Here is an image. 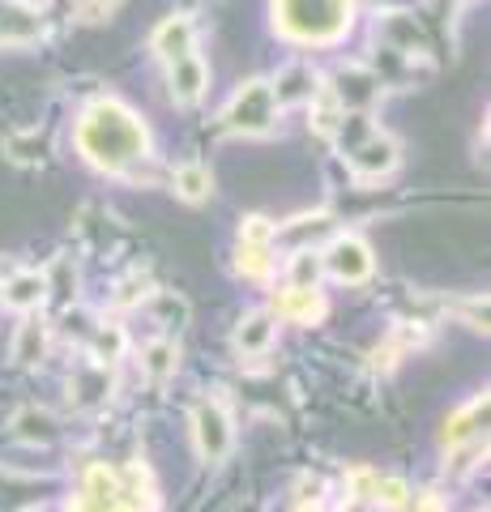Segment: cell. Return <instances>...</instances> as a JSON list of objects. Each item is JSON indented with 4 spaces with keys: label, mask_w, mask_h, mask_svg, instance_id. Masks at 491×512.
<instances>
[{
    "label": "cell",
    "mask_w": 491,
    "mask_h": 512,
    "mask_svg": "<svg viewBox=\"0 0 491 512\" xmlns=\"http://www.w3.org/2000/svg\"><path fill=\"white\" fill-rule=\"evenodd\" d=\"M393 167H398V146H393L389 137L368 133L359 146H351V171L359 180H380V175L393 171Z\"/></svg>",
    "instance_id": "6"
},
{
    "label": "cell",
    "mask_w": 491,
    "mask_h": 512,
    "mask_svg": "<svg viewBox=\"0 0 491 512\" xmlns=\"http://www.w3.org/2000/svg\"><path fill=\"white\" fill-rule=\"evenodd\" d=\"M372 500H380L385 508H402L410 500V491L402 478H376V487H372Z\"/></svg>",
    "instance_id": "21"
},
{
    "label": "cell",
    "mask_w": 491,
    "mask_h": 512,
    "mask_svg": "<svg viewBox=\"0 0 491 512\" xmlns=\"http://www.w3.org/2000/svg\"><path fill=\"white\" fill-rule=\"evenodd\" d=\"M43 291H47V282H43V274H18L9 286H5V303L9 308H35V303L43 299Z\"/></svg>",
    "instance_id": "14"
},
{
    "label": "cell",
    "mask_w": 491,
    "mask_h": 512,
    "mask_svg": "<svg viewBox=\"0 0 491 512\" xmlns=\"http://www.w3.org/2000/svg\"><path fill=\"white\" fill-rule=\"evenodd\" d=\"M240 239H244V248H265L269 239H274V227H269L265 218H244Z\"/></svg>",
    "instance_id": "22"
},
{
    "label": "cell",
    "mask_w": 491,
    "mask_h": 512,
    "mask_svg": "<svg viewBox=\"0 0 491 512\" xmlns=\"http://www.w3.org/2000/svg\"><path fill=\"white\" fill-rule=\"evenodd\" d=\"M13 427H18V436L26 444H47L56 436V423H52V414L47 410H22L18 419H13Z\"/></svg>",
    "instance_id": "16"
},
{
    "label": "cell",
    "mask_w": 491,
    "mask_h": 512,
    "mask_svg": "<svg viewBox=\"0 0 491 512\" xmlns=\"http://www.w3.org/2000/svg\"><path fill=\"white\" fill-rule=\"evenodd\" d=\"M94 350H99V359H103V363L120 359V350H124V333H120V329H103L99 338H94Z\"/></svg>",
    "instance_id": "24"
},
{
    "label": "cell",
    "mask_w": 491,
    "mask_h": 512,
    "mask_svg": "<svg viewBox=\"0 0 491 512\" xmlns=\"http://www.w3.org/2000/svg\"><path fill=\"white\" fill-rule=\"evenodd\" d=\"M483 414H487V397H474V402H470L462 414H453V419H449V427H445V444H462V440H470L474 431H479L474 423H479Z\"/></svg>",
    "instance_id": "17"
},
{
    "label": "cell",
    "mask_w": 491,
    "mask_h": 512,
    "mask_svg": "<svg viewBox=\"0 0 491 512\" xmlns=\"http://www.w3.org/2000/svg\"><path fill=\"white\" fill-rule=\"evenodd\" d=\"M210 188H214V180H210V171H205L201 163H184L176 171V192L184 201H205L210 197Z\"/></svg>",
    "instance_id": "15"
},
{
    "label": "cell",
    "mask_w": 491,
    "mask_h": 512,
    "mask_svg": "<svg viewBox=\"0 0 491 512\" xmlns=\"http://www.w3.org/2000/svg\"><path fill=\"white\" fill-rule=\"evenodd\" d=\"M274 342V316L269 312H252L240 320V329H235V346L244 350V355H261Z\"/></svg>",
    "instance_id": "13"
},
{
    "label": "cell",
    "mask_w": 491,
    "mask_h": 512,
    "mask_svg": "<svg viewBox=\"0 0 491 512\" xmlns=\"http://www.w3.org/2000/svg\"><path fill=\"white\" fill-rule=\"evenodd\" d=\"M269 90H274V103H308L316 94V73L308 64H287Z\"/></svg>",
    "instance_id": "10"
},
{
    "label": "cell",
    "mask_w": 491,
    "mask_h": 512,
    "mask_svg": "<svg viewBox=\"0 0 491 512\" xmlns=\"http://www.w3.org/2000/svg\"><path fill=\"white\" fill-rule=\"evenodd\" d=\"M154 52L163 56L167 64L188 56L193 52V22L188 18H167L163 26H158V35H154Z\"/></svg>",
    "instance_id": "11"
},
{
    "label": "cell",
    "mask_w": 491,
    "mask_h": 512,
    "mask_svg": "<svg viewBox=\"0 0 491 512\" xmlns=\"http://www.w3.org/2000/svg\"><path fill=\"white\" fill-rule=\"evenodd\" d=\"M43 346H47L43 325H39V320H26L22 333H18V346H13V359H18V363H35L43 355Z\"/></svg>",
    "instance_id": "18"
},
{
    "label": "cell",
    "mask_w": 491,
    "mask_h": 512,
    "mask_svg": "<svg viewBox=\"0 0 491 512\" xmlns=\"http://www.w3.org/2000/svg\"><path fill=\"white\" fill-rule=\"evenodd\" d=\"M171 367H176V346H171V342H154V346L146 350V372H150L154 380H163Z\"/></svg>",
    "instance_id": "20"
},
{
    "label": "cell",
    "mask_w": 491,
    "mask_h": 512,
    "mask_svg": "<svg viewBox=\"0 0 491 512\" xmlns=\"http://www.w3.org/2000/svg\"><path fill=\"white\" fill-rule=\"evenodd\" d=\"M278 312L287 320H299V325H312V320H321L325 299H321L316 286H291V291L278 299Z\"/></svg>",
    "instance_id": "12"
},
{
    "label": "cell",
    "mask_w": 491,
    "mask_h": 512,
    "mask_svg": "<svg viewBox=\"0 0 491 512\" xmlns=\"http://www.w3.org/2000/svg\"><path fill=\"white\" fill-rule=\"evenodd\" d=\"M43 30V18L35 9L18 5V0H0V39L5 43H26Z\"/></svg>",
    "instance_id": "8"
},
{
    "label": "cell",
    "mask_w": 491,
    "mask_h": 512,
    "mask_svg": "<svg viewBox=\"0 0 491 512\" xmlns=\"http://www.w3.org/2000/svg\"><path fill=\"white\" fill-rule=\"evenodd\" d=\"M325 269L334 274L338 282H363L372 274V252H368V244L363 239H355V235H338L334 244H329V252H325Z\"/></svg>",
    "instance_id": "5"
},
{
    "label": "cell",
    "mask_w": 491,
    "mask_h": 512,
    "mask_svg": "<svg viewBox=\"0 0 491 512\" xmlns=\"http://www.w3.org/2000/svg\"><path fill=\"white\" fill-rule=\"evenodd\" d=\"M278 116V103H274V90L265 82H248L235 90V99L227 107V124L235 133H265Z\"/></svg>",
    "instance_id": "3"
},
{
    "label": "cell",
    "mask_w": 491,
    "mask_h": 512,
    "mask_svg": "<svg viewBox=\"0 0 491 512\" xmlns=\"http://www.w3.org/2000/svg\"><path fill=\"white\" fill-rule=\"evenodd\" d=\"M69 5H73L77 13H82L86 22H103L107 13H112V9L120 5V0H69Z\"/></svg>",
    "instance_id": "25"
},
{
    "label": "cell",
    "mask_w": 491,
    "mask_h": 512,
    "mask_svg": "<svg viewBox=\"0 0 491 512\" xmlns=\"http://www.w3.org/2000/svg\"><path fill=\"white\" fill-rule=\"evenodd\" d=\"M77 384H82V402H94L99 393H107V376L103 372H86V376H77Z\"/></svg>",
    "instance_id": "26"
},
{
    "label": "cell",
    "mask_w": 491,
    "mask_h": 512,
    "mask_svg": "<svg viewBox=\"0 0 491 512\" xmlns=\"http://www.w3.org/2000/svg\"><path fill=\"white\" fill-rule=\"evenodd\" d=\"M334 94H338V103L342 107H368L372 99H376V90H380V82H376V73H368V69H338V77H334Z\"/></svg>",
    "instance_id": "9"
},
{
    "label": "cell",
    "mask_w": 491,
    "mask_h": 512,
    "mask_svg": "<svg viewBox=\"0 0 491 512\" xmlns=\"http://www.w3.org/2000/svg\"><path fill=\"white\" fill-rule=\"evenodd\" d=\"M205 82H210V69H205V60L197 52L171 60V94H176L180 103H197L205 94Z\"/></svg>",
    "instance_id": "7"
},
{
    "label": "cell",
    "mask_w": 491,
    "mask_h": 512,
    "mask_svg": "<svg viewBox=\"0 0 491 512\" xmlns=\"http://www.w3.org/2000/svg\"><path fill=\"white\" fill-rule=\"evenodd\" d=\"M419 512H440V500H436V495H427V500L419 504Z\"/></svg>",
    "instance_id": "27"
},
{
    "label": "cell",
    "mask_w": 491,
    "mask_h": 512,
    "mask_svg": "<svg viewBox=\"0 0 491 512\" xmlns=\"http://www.w3.org/2000/svg\"><path fill=\"white\" fill-rule=\"evenodd\" d=\"M193 431H197V448L205 461H223L231 453V419L218 402H201L193 414Z\"/></svg>",
    "instance_id": "4"
},
{
    "label": "cell",
    "mask_w": 491,
    "mask_h": 512,
    "mask_svg": "<svg viewBox=\"0 0 491 512\" xmlns=\"http://www.w3.org/2000/svg\"><path fill=\"white\" fill-rule=\"evenodd\" d=\"M240 269H244L248 278H265L269 269H274V261H269L265 248H244V252H240Z\"/></svg>",
    "instance_id": "23"
},
{
    "label": "cell",
    "mask_w": 491,
    "mask_h": 512,
    "mask_svg": "<svg viewBox=\"0 0 491 512\" xmlns=\"http://www.w3.org/2000/svg\"><path fill=\"white\" fill-rule=\"evenodd\" d=\"M77 146H82V154L94 167L124 171V167H133L137 158H146L150 137H146V124H141L129 107H120L116 99H99L77 120Z\"/></svg>",
    "instance_id": "1"
},
{
    "label": "cell",
    "mask_w": 491,
    "mask_h": 512,
    "mask_svg": "<svg viewBox=\"0 0 491 512\" xmlns=\"http://www.w3.org/2000/svg\"><path fill=\"white\" fill-rule=\"evenodd\" d=\"M274 22L299 43H329L351 26V0H274Z\"/></svg>",
    "instance_id": "2"
},
{
    "label": "cell",
    "mask_w": 491,
    "mask_h": 512,
    "mask_svg": "<svg viewBox=\"0 0 491 512\" xmlns=\"http://www.w3.org/2000/svg\"><path fill=\"white\" fill-rule=\"evenodd\" d=\"M316 278H321V256L316 252H295L291 261V286H316Z\"/></svg>",
    "instance_id": "19"
}]
</instances>
